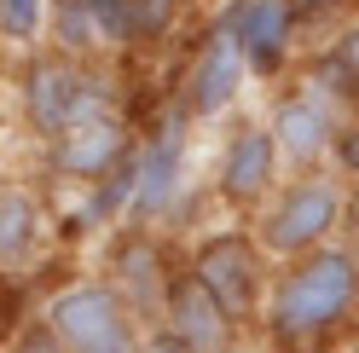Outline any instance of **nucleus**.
<instances>
[{
    "instance_id": "obj_1",
    "label": "nucleus",
    "mask_w": 359,
    "mask_h": 353,
    "mask_svg": "<svg viewBox=\"0 0 359 353\" xmlns=\"http://www.w3.org/2000/svg\"><path fill=\"white\" fill-rule=\"evenodd\" d=\"M359 301V255L348 249H313L290 267L273 296H266V324H273L278 342H307L325 336L330 324H342Z\"/></svg>"
},
{
    "instance_id": "obj_2",
    "label": "nucleus",
    "mask_w": 359,
    "mask_h": 353,
    "mask_svg": "<svg viewBox=\"0 0 359 353\" xmlns=\"http://www.w3.org/2000/svg\"><path fill=\"white\" fill-rule=\"evenodd\" d=\"M18 110H24V127L47 145L58 134H70L76 122L104 116L110 110V87L99 76V64L64 58L53 47H41L24 58V76H18Z\"/></svg>"
},
{
    "instance_id": "obj_3",
    "label": "nucleus",
    "mask_w": 359,
    "mask_h": 353,
    "mask_svg": "<svg viewBox=\"0 0 359 353\" xmlns=\"http://www.w3.org/2000/svg\"><path fill=\"white\" fill-rule=\"evenodd\" d=\"M41 324L64 342V353H140L145 324L104 278H70L41 301Z\"/></svg>"
},
{
    "instance_id": "obj_4",
    "label": "nucleus",
    "mask_w": 359,
    "mask_h": 353,
    "mask_svg": "<svg viewBox=\"0 0 359 353\" xmlns=\"http://www.w3.org/2000/svg\"><path fill=\"white\" fill-rule=\"evenodd\" d=\"M203 290L215 296V307L226 313L232 324L255 319L261 313V296H266V261H261V244L243 232H215L191 249V267H186Z\"/></svg>"
},
{
    "instance_id": "obj_5",
    "label": "nucleus",
    "mask_w": 359,
    "mask_h": 353,
    "mask_svg": "<svg viewBox=\"0 0 359 353\" xmlns=\"http://www.w3.org/2000/svg\"><path fill=\"white\" fill-rule=\"evenodd\" d=\"M336 220H342V191H336V180H325V174L290 180L278 191V203L261 214V249L302 261L313 249H325V237L336 232Z\"/></svg>"
},
{
    "instance_id": "obj_6",
    "label": "nucleus",
    "mask_w": 359,
    "mask_h": 353,
    "mask_svg": "<svg viewBox=\"0 0 359 353\" xmlns=\"http://www.w3.org/2000/svg\"><path fill=\"white\" fill-rule=\"evenodd\" d=\"M133 151H140V139H133L128 116L104 110V116H87V122L70 127V134L47 139V174L64 180V186L93 191V186H104L110 174H122L133 162Z\"/></svg>"
},
{
    "instance_id": "obj_7",
    "label": "nucleus",
    "mask_w": 359,
    "mask_h": 353,
    "mask_svg": "<svg viewBox=\"0 0 359 353\" xmlns=\"http://www.w3.org/2000/svg\"><path fill=\"white\" fill-rule=\"evenodd\" d=\"M180 191H186V116H168L151 127V139L133 151V203H128V226H151L163 220Z\"/></svg>"
},
{
    "instance_id": "obj_8",
    "label": "nucleus",
    "mask_w": 359,
    "mask_h": 353,
    "mask_svg": "<svg viewBox=\"0 0 359 353\" xmlns=\"http://www.w3.org/2000/svg\"><path fill=\"white\" fill-rule=\"evenodd\" d=\"M47 35H53V53L99 64L104 53L133 47V6L128 0H53Z\"/></svg>"
},
{
    "instance_id": "obj_9",
    "label": "nucleus",
    "mask_w": 359,
    "mask_h": 353,
    "mask_svg": "<svg viewBox=\"0 0 359 353\" xmlns=\"http://www.w3.org/2000/svg\"><path fill=\"white\" fill-rule=\"evenodd\" d=\"M104 284L140 313L145 330H156L163 301H168V284H174L168 261H163V244H156L151 232H140V226H122V237L110 244V261H104Z\"/></svg>"
},
{
    "instance_id": "obj_10",
    "label": "nucleus",
    "mask_w": 359,
    "mask_h": 353,
    "mask_svg": "<svg viewBox=\"0 0 359 353\" xmlns=\"http://www.w3.org/2000/svg\"><path fill=\"white\" fill-rule=\"evenodd\" d=\"M243 76H250V64H243V53H238V35L226 24H215L203 35V47H197L186 81H180V116H191V122L220 116V110L238 99Z\"/></svg>"
},
{
    "instance_id": "obj_11",
    "label": "nucleus",
    "mask_w": 359,
    "mask_h": 353,
    "mask_svg": "<svg viewBox=\"0 0 359 353\" xmlns=\"http://www.w3.org/2000/svg\"><path fill=\"white\" fill-rule=\"evenodd\" d=\"M53 244V214L29 186H0V272L29 278Z\"/></svg>"
},
{
    "instance_id": "obj_12",
    "label": "nucleus",
    "mask_w": 359,
    "mask_h": 353,
    "mask_svg": "<svg viewBox=\"0 0 359 353\" xmlns=\"http://www.w3.org/2000/svg\"><path fill=\"white\" fill-rule=\"evenodd\" d=\"M278 180V145L266 127H238V134L226 139V151H220V168H215V191L226 197V203L250 209L261 203L266 191H273Z\"/></svg>"
},
{
    "instance_id": "obj_13",
    "label": "nucleus",
    "mask_w": 359,
    "mask_h": 353,
    "mask_svg": "<svg viewBox=\"0 0 359 353\" xmlns=\"http://www.w3.org/2000/svg\"><path fill=\"white\" fill-rule=\"evenodd\" d=\"M156 324H163L168 336H180L191 353H226L232 347V319L215 307V296L191 272H174L168 301H163V319H156Z\"/></svg>"
},
{
    "instance_id": "obj_14",
    "label": "nucleus",
    "mask_w": 359,
    "mask_h": 353,
    "mask_svg": "<svg viewBox=\"0 0 359 353\" xmlns=\"http://www.w3.org/2000/svg\"><path fill=\"white\" fill-rule=\"evenodd\" d=\"M232 35H238V53L250 70L273 76L284 53H290V29H296V12H290V0H232V12L220 18Z\"/></svg>"
},
{
    "instance_id": "obj_15",
    "label": "nucleus",
    "mask_w": 359,
    "mask_h": 353,
    "mask_svg": "<svg viewBox=\"0 0 359 353\" xmlns=\"http://www.w3.org/2000/svg\"><path fill=\"white\" fill-rule=\"evenodd\" d=\"M273 145H278V157H290V162H319L325 151L336 145V122H330V110L313 99V93H302V99H284L278 110H273Z\"/></svg>"
},
{
    "instance_id": "obj_16",
    "label": "nucleus",
    "mask_w": 359,
    "mask_h": 353,
    "mask_svg": "<svg viewBox=\"0 0 359 353\" xmlns=\"http://www.w3.org/2000/svg\"><path fill=\"white\" fill-rule=\"evenodd\" d=\"M47 18H53V0H0V41H18V47L41 53Z\"/></svg>"
},
{
    "instance_id": "obj_17",
    "label": "nucleus",
    "mask_w": 359,
    "mask_h": 353,
    "mask_svg": "<svg viewBox=\"0 0 359 353\" xmlns=\"http://www.w3.org/2000/svg\"><path fill=\"white\" fill-rule=\"evenodd\" d=\"M133 6V41H163L180 18V0H128Z\"/></svg>"
},
{
    "instance_id": "obj_18",
    "label": "nucleus",
    "mask_w": 359,
    "mask_h": 353,
    "mask_svg": "<svg viewBox=\"0 0 359 353\" xmlns=\"http://www.w3.org/2000/svg\"><path fill=\"white\" fill-rule=\"evenodd\" d=\"M6 353H64V342H58V336H53V330L41 324V319H29V324L18 330L12 342H6Z\"/></svg>"
},
{
    "instance_id": "obj_19",
    "label": "nucleus",
    "mask_w": 359,
    "mask_h": 353,
    "mask_svg": "<svg viewBox=\"0 0 359 353\" xmlns=\"http://www.w3.org/2000/svg\"><path fill=\"white\" fill-rule=\"evenodd\" d=\"M140 353H191V347L180 342V336H168L163 324H156V330H145V342H140Z\"/></svg>"
},
{
    "instance_id": "obj_20",
    "label": "nucleus",
    "mask_w": 359,
    "mask_h": 353,
    "mask_svg": "<svg viewBox=\"0 0 359 353\" xmlns=\"http://www.w3.org/2000/svg\"><path fill=\"white\" fill-rule=\"evenodd\" d=\"M336 151H342V157H348V168L359 174V134H336Z\"/></svg>"
},
{
    "instance_id": "obj_21",
    "label": "nucleus",
    "mask_w": 359,
    "mask_h": 353,
    "mask_svg": "<svg viewBox=\"0 0 359 353\" xmlns=\"http://www.w3.org/2000/svg\"><path fill=\"white\" fill-rule=\"evenodd\" d=\"M226 353H250V347H226Z\"/></svg>"
},
{
    "instance_id": "obj_22",
    "label": "nucleus",
    "mask_w": 359,
    "mask_h": 353,
    "mask_svg": "<svg viewBox=\"0 0 359 353\" xmlns=\"http://www.w3.org/2000/svg\"><path fill=\"white\" fill-rule=\"evenodd\" d=\"M348 353H359V342H353V347H348Z\"/></svg>"
}]
</instances>
